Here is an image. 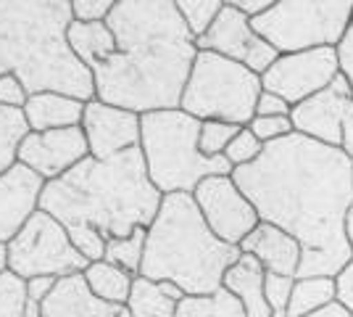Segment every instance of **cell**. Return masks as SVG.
Masks as SVG:
<instances>
[{"label": "cell", "instance_id": "1", "mask_svg": "<svg viewBox=\"0 0 353 317\" xmlns=\"http://www.w3.org/2000/svg\"><path fill=\"white\" fill-rule=\"evenodd\" d=\"M232 180L259 211V220L280 227L301 243L298 278H338L353 259L345 220L353 206V162L306 135L264 146Z\"/></svg>", "mask_w": 353, "mask_h": 317}, {"label": "cell", "instance_id": "2", "mask_svg": "<svg viewBox=\"0 0 353 317\" xmlns=\"http://www.w3.org/2000/svg\"><path fill=\"white\" fill-rule=\"evenodd\" d=\"M117 53L92 72L95 98L134 114L179 108L198 43L176 0H117L105 21Z\"/></svg>", "mask_w": 353, "mask_h": 317}, {"label": "cell", "instance_id": "3", "mask_svg": "<svg viewBox=\"0 0 353 317\" xmlns=\"http://www.w3.org/2000/svg\"><path fill=\"white\" fill-rule=\"evenodd\" d=\"M161 191L150 182L140 148L114 156L92 159L48 182L40 209L53 214L69 233L95 230L111 238L132 236L150 227L161 209Z\"/></svg>", "mask_w": 353, "mask_h": 317}, {"label": "cell", "instance_id": "4", "mask_svg": "<svg viewBox=\"0 0 353 317\" xmlns=\"http://www.w3.org/2000/svg\"><path fill=\"white\" fill-rule=\"evenodd\" d=\"M72 21V0H0V77H19L30 95L92 101V72L69 46Z\"/></svg>", "mask_w": 353, "mask_h": 317}, {"label": "cell", "instance_id": "5", "mask_svg": "<svg viewBox=\"0 0 353 317\" xmlns=\"http://www.w3.org/2000/svg\"><path fill=\"white\" fill-rule=\"evenodd\" d=\"M240 246L219 241L192 193L163 196L161 209L148 227L143 278L169 280L185 296H206L219 291L227 270L240 259Z\"/></svg>", "mask_w": 353, "mask_h": 317}, {"label": "cell", "instance_id": "6", "mask_svg": "<svg viewBox=\"0 0 353 317\" xmlns=\"http://www.w3.org/2000/svg\"><path fill=\"white\" fill-rule=\"evenodd\" d=\"M198 140L201 122L182 108L143 114L140 151L145 159L148 177L161 191V196L195 193V188L206 177L232 175V164L224 156H206Z\"/></svg>", "mask_w": 353, "mask_h": 317}, {"label": "cell", "instance_id": "7", "mask_svg": "<svg viewBox=\"0 0 353 317\" xmlns=\"http://www.w3.org/2000/svg\"><path fill=\"white\" fill-rule=\"evenodd\" d=\"M261 93V77L248 66L211 50H198L179 108L198 122L216 119L248 127Z\"/></svg>", "mask_w": 353, "mask_h": 317}, {"label": "cell", "instance_id": "8", "mask_svg": "<svg viewBox=\"0 0 353 317\" xmlns=\"http://www.w3.org/2000/svg\"><path fill=\"white\" fill-rule=\"evenodd\" d=\"M353 21V0H277L250 24L280 56L338 48Z\"/></svg>", "mask_w": 353, "mask_h": 317}, {"label": "cell", "instance_id": "9", "mask_svg": "<svg viewBox=\"0 0 353 317\" xmlns=\"http://www.w3.org/2000/svg\"><path fill=\"white\" fill-rule=\"evenodd\" d=\"M90 267V262L69 238V230L48 211H37L24 230L8 243V270L32 278H66L79 275Z\"/></svg>", "mask_w": 353, "mask_h": 317}, {"label": "cell", "instance_id": "10", "mask_svg": "<svg viewBox=\"0 0 353 317\" xmlns=\"http://www.w3.org/2000/svg\"><path fill=\"white\" fill-rule=\"evenodd\" d=\"M338 75V48H311L280 56L261 75V85L266 93H274L290 106H298L314 98L316 93L327 90Z\"/></svg>", "mask_w": 353, "mask_h": 317}, {"label": "cell", "instance_id": "11", "mask_svg": "<svg viewBox=\"0 0 353 317\" xmlns=\"http://www.w3.org/2000/svg\"><path fill=\"white\" fill-rule=\"evenodd\" d=\"M195 204L219 241L240 246L259 227V211L237 188L232 175H214L195 188Z\"/></svg>", "mask_w": 353, "mask_h": 317}, {"label": "cell", "instance_id": "12", "mask_svg": "<svg viewBox=\"0 0 353 317\" xmlns=\"http://www.w3.org/2000/svg\"><path fill=\"white\" fill-rule=\"evenodd\" d=\"M195 43H198V50H211V53H219L224 59L237 61L259 77L280 59V53L253 30L248 16L240 14L232 3H224L214 27Z\"/></svg>", "mask_w": 353, "mask_h": 317}, {"label": "cell", "instance_id": "13", "mask_svg": "<svg viewBox=\"0 0 353 317\" xmlns=\"http://www.w3.org/2000/svg\"><path fill=\"white\" fill-rule=\"evenodd\" d=\"M351 104L353 88L348 77L340 72L327 90L293 106V111H290L293 130L298 135H306L322 146L340 148L343 146V124H345V114H348Z\"/></svg>", "mask_w": 353, "mask_h": 317}, {"label": "cell", "instance_id": "14", "mask_svg": "<svg viewBox=\"0 0 353 317\" xmlns=\"http://www.w3.org/2000/svg\"><path fill=\"white\" fill-rule=\"evenodd\" d=\"M90 156L88 137L82 127L30 133L19 146V164L30 166L45 182H53L72 172Z\"/></svg>", "mask_w": 353, "mask_h": 317}, {"label": "cell", "instance_id": "15", "mask_svg": "<svg viewBox=\"0 0 353 317\" xmlns=\"http://www.w3.org/2000/svg\"><path fill=\"white\" fill-rule=\"evenodd\" d=\"M82 133L88 137L92 159H114L132 148H140L143 117L130 108H119L92 98L85 104Z\"/></svg>", "mask_w": 353, "mask_h": 317}, {"label": "cell", "instance_id": "16", "mask_svg": "<svg viewBox=\"0 0 353 317\" xmlns=\"http://www.w3.org/2000/svg\"><path fill=\"white\" fill-rule=\"evenodd\" d=\"M45 185L40 175L19 162L0 175V243L8 246L40 211Z\"/></svg>", "mask_w": 353, "mask_h": 317}, {"label": "cell", "instance_id": "17", "mask_svg": "<svg viewBox=\"0 0 353 317\" xmlns=\"http://www.w3.org/2000/svg\"><path fill=\"white\" fill-rule=\"evenodd\" d=\"M240 251L259 259L266 272H277V275H288V278H298V267H301V257H303L301 243L269 222H259V227L240 243Z\"/></svg>", "mask_w": 353, "mask_h": 317}, {"label": "cell", "instance_id": "18", "mask_svg": "<svg viewBox=\"0 0 353 317\" xmlns=\"http://www.w3.org/2000/svg\"><path fill=\"white\" fill-rule=\"evenodd\" d=\"M119 309L117 304L98 299L79 272L56 280V288L43 304V317H117Z\"/></svg>", "mask_w": 353, "mask_h": 317}, {"label": "cell", "instance_id": "19", "mask_svg": "<svg viewBox=\"0 0 353 317\" xmlns=\"http://www.w3.org/2000/svg\"><path fill=\"white\" fill-rule=\"evenodd\" d=\"M21 111L30 133L66 130V127H82L85 101H77L72 95H61V93H37V95H30Z\"/></svg>", "mask_w": 353, "mask_h": 317}, {"label": "cell", "instance_id": "20", "mask_svg": "<svg viewBox=\"0 0 353 317\" xmlns=\"http://www.w3.org/2000/svg\"><path fill=\"white\" fill-rule=\"evenodd\" d=\"M264 280L266 270L261 267V262L253 259L250 254H240V259L227 270L221 286L245 307V315L248 317H274L272 309H269V304H266Z\"/></svg>", "mask_w": 353, "mask_h": 317}, {"label": "cell", "instance_id": "21", "mask_svg": "<svg viewBox=\"0 0 353 317\" xmlns=\"http://www.w3.org/2000/svg\"><path fill=\"white\" fill-rule=\"evenodd\" d=\"M69 46H72L74 56L82 61L90 72H95L98 66H103L105 61L117 53V37L105 21H95V24L72 21Z\"/></svg>", "mask_w": 353, "mask_h": 317}, {"label": "cell", "instance_id": "22", "mask_svg": "<svg viewBox=\"0 0 353 317\" xmlns=\"http://www.w3.org/2000/svg\"><path fill=\"white\" fill-rule=\"evenodd\" d=\"M82 275H85V280H88L90 291H92L98 299H103V302H108V304H117V307H124V304H127L130 291H132V283H134V275H130V272L117 267V265H111V262H105V259L92 262Z\"/></svg>", "mask_w": 353, "mask_h": 317}, {"label": "cell", "instance_id": "23", "mask_svg": "<svg viewBox=\"0 0 353 317\" xmlns=\"http://www.w3.org/2000/svg\"><path fill=\"white\" fill-rule=\"evenodd\" d=\"M338 302L335 278H295L293 296L285 317H309Z\"/></svg>", "mask_w": 353, "mask_h": 317}, {"label": "cell", "instance_id": "24", "mask_svg": "<svg viewBox=\"0 0 353 317\" xmlns=\"http://www.w3.org/2000/svg\"><path fill=\"white\" fill-rule=\"evenodd\" d=\"M176 304L159 280H150L137 275L130 291V299H127V309L132 312V317H174L176 315Z\"/></svg>", "mask_w": 353, "mask_h": 317}, {"label": "cell", "instance_id": "25", "mask_svg": "<svg viewBox=\"0 0 353 317\" xmlns=\"http://www.w3.org/2000/svg\"><path fill=\"white\" fill-rule=\"evenodd\" d=\"M174 317H248L245 307L221 286L206 296H185L176 304Z\"/></svg>", "mask_w": 353, "mask_h": 317}, {"label": "cell", "instance_id": "26", "mask_svg": "<svg viewBox=\"0 0 353 317\" xmlns=\"http://www.w3.org/2000/svg\"><path fill=\"white\" fill-rule=\"evenodd\" d=\"M30 135L24 111L0 108V175H6L19 162V146Z\"/></svg>", "mask_w": 353, "mask_h": 317}, {"label": "cell", "instance_id": "27", "mask_svg": "<svg viewBox=\"0 0 353 317\" xmlns=\"http://www.w3.org/2000/svg\"><path fill=\"white\" fill-rule=\"evenodd\" d=\"M145 238H148L145 227L134 230L132 236H124V238H111V241L105 243L103 259L137 278L140 270H143V259H145Z\"/></svg>", "mask_w": 353, "mask_h": 317}, {"label": "cell", "instance_id": "28", "mask_svg": "<svg viewBox=\"0 0 353 317\" xmlns=\"http://www.w3.org/2000/svg\"><path fill=\"white\" fill-rule=\"evenodd\" d=\"M221 8H224L221 0H176V11L195 40H201L214 27Z\"/></svg>", "mask_w": 353, "mask_h": 317}, {"label": "cell", "instance_id": "29", "mask_svg": "<svg viewBox=\"0 0 353 317\" xmlns=\"http://www.w3.org/2000/svg\"><path fill=\"white\" fill-rule=\"evenodd\" d=\"M30 283L14 270L0 272V317H27Z\"/></svg>", "mask_w": 353, "mask_h": 317}, {"label": "cell", "instance_id": "30", "mask_svg": "<svg viewBox=\"0 0 353 317\" xmlns=\"http://www.w3.org/2000/svg\"><path fill=\"white\" fill-rule=\"evenodd\" d=\"M243 127H237V124H230V122H201V140H198V146H201V151L211 156V159H219L224 156L227 151V146L235 140V135L240 133Z\"/></svg>", "mask_w": 353, "mask_h": 317}, {"label": "cell", "instance_id": "31", "mask_svg": "<svg viewBox=\"0 0 353 317\" xmlns=\"http://www.w3.org/2000/svg\"><path fill=\"white\" fill-rule=\"evenodd\" d=\"M264 151V143L259 140V137L250 133L248 127H243L240 133L235 135V140L227 146V151H224V159L232 164V169L237 166H248L253 164L259 156Z\"/></svg>", "mask_w": 353, "mask_h": 317}, {"label": "cell", "instance_id": "32", "mask_svg": "<svg viewBox=\"0 0 353 317\" xmlns=\"http://www.w3.org/2000/svg\"><path fill=\"white\" fill-rule=\"evenodd\" d=\"M293 286H295V278L277 275V272H266V280H264L266 304H269V309H272L274 317H285L290 296H293Z\"/></svg>", "mask_w": 353, "mask_h": 317}, {"label": "cell", "instance_id": "33", "mask_svg": "<svg viewBox=\"0 0 353 317\" xmlns=\"http://www.w3.org/2000/svg\"><path fill=\"white\" fill-rule=\"evenodd\" d=\"M248 130L259 137L264 146L277 143V140H282V137H288L295 133L290 117H253L248 124Z\"/></svg>", "mask_w": 353, "mask_h": 317}, {"label": "cell", "instance_id": "34", "mask_svg": "<svg viewBox=\"0 0 353 317\" xmlns=\"http://www.w3.org/2000/svg\"><path fill=\"white\" fill-rule=\"evenodd\" d=\"M114 6H117V0H72L74 21H85V24L108 21Z\"/></svg>", "mask_w": 353, "mask_h": 317}, {"label": "cell", "instance_id": "35", "mask_svg": "<svg viewBox=\"0 0 353 317\" xmlns=\"http://www.w3.org/2000/svg\"><path fill=\"white\" fill-rule=\"evenodd\" d=\"M30 101V93L21 85V79L14 75L0 77V108H24V104Z\"/></svg>", "mask_w": 353, "mask_h": 317}, {"label": "cell", "instance_id": "36", "mask_svg": "<svg viewBox=\"0 0 353 317\" xmlns=\"http://www.w3.org/2000/svg\"><path fill=\"white\" fill-rule=\"evenodd\" d=\"M293 106L288 101H282L280 95L274 93H261L259 95V104H256V117H290Z\"/></svg>", "mask_w": 353, "mask_h": 317}, {"label": "cell", "instance_id": "37", "mask_svg": "<svg viewBox=\"0 0 353 317\" xmlns=\"http://www.w3.org/2000/svg\"><path fill=\"white\" fill-rule=\"evenodd\" d=\"M335 288H338V304H343L353 317V259L335 278Z\"/></svg>", "mask_w": 353, "mask_h": 317}, {"label": "cell", "instance_id": "38", "mask_svg": "<svg viewBox=\"0 0 353 317\" xmlns=\"http://www.w3.org/2000/svg\"><path fill=\"white\" fill-rule=\"evenodd\" d=\"M338 56H340V72L348 77V82H351L353 88V21L348 32H345V40L338 46Z\"/></svg>", "mask_w": 353, "mask_h": 317}, {"label": "cell", "instance_id": "39", "mask_svg": "<svg viewBox=\"0 0 353 317\" xmlns=\"http://www.w3.org/2000/svg\"><path fill=\"white\" fill-rule=\"evenodd\" d=\"M232 6H235L240 14H245L253 21L256 16L266 14L269 8H272V0H232Z\"/></svg>", "mask_w": 353, "mask_h": 317}, {"label": "cell", "instance_id": "40", "mask_svg": "<svg viewBox=\"0 0 353 317\" xmlns=\"http://www.w3.org/2000/svg\"><path fill=\"white\" fill-rule=\"evenodd\" d=\"M340 151L353 162V104L348 106V114H345V124H343V146H340Z\"/></svg>", "mask_w": 353, "mask_h": 317}, {"label": "cell", "instance_id": "41", "mask_svg": "<svg viewBox=\"0 0 353 317\" xmlns=\"http://www.w3.org/2000/svg\"><path fill=\"white\" fill-rule=\"evenodd\" d=\"M309 317H351V312L343 307V304L332 302L330 307H324V309H319V312H314V315Z\"/></svg>", "mask_w": 353, "mask_h": 317}, {"label": "cell", "instance_id": "42", "mask_svg": "<svg viewBox=\"0 0 353 317\" xmlns=\"http://www.w3.org/2000/svg\"><path fill=\"white\" fill-rule=\"evenodd\" d=\"M345 238L351 243V251H353V206L348 211V220H345Z\"/></svg>", "mask_w": 353, "mask_h": 317}, {"label": "cell", "instance_id": "43", "mask_svg": "<svg viewBox=\"0 0 353 317\" xmlns=\"http://www.w3.org/2000/svg\"><path fill=\"white\" fill-rule=\"evenodd\" d=\"M8 270V246L0 243V272Z\"/></svg>", "mask_w": 353, "mask_h": 317}, {"label": "cell", "instance_id": "44", "mask_svg": "<svg viewBox=\"0 0 353 317\" xmlns=\"http://www.w3.org/2000/svg\"><path fill=\"white\" fill-rule=\"evenodd\" d=\"M117 317H132V312H130L127 307H121V309H119V312H117Z\"/></svg>", "mask_w": 353, "mask_h": 317}]
</instances>
